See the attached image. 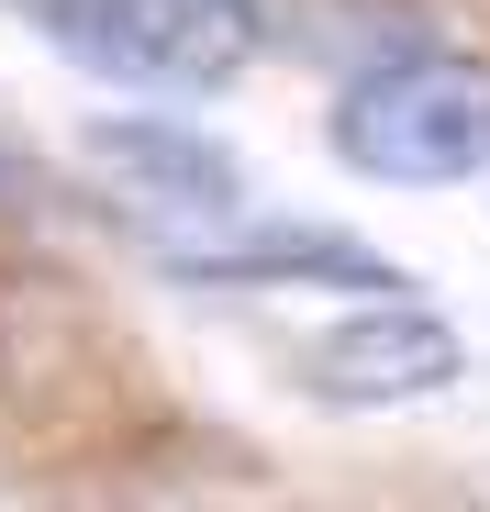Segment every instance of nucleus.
Returning <instances> with one entry per match:
<instances>
[{"instance_id": "nucleus-1", "label": "nucleus", "mask_w": 490, "mask_h": 512, "mask_svg": "<svg viewBox=\"0 0 490 512\" xmlns=\"http://www.w3.org/2000/svg\"><path fill=\"white\" fill-rule=\"evenodd\" d=\"M323 145L379 190H457L490 167V90L457 56H379L335 90Z\"/></svg>"}, {"instance_id": "nucleus-2", "label": "nucleus", "mask_w": 490, "mask_h": 512, "mask_svg": "<svg viewBox=\"0 0 490 512\" xmlns=\"http://www.w3.org/2000/svg\"><path fill=\"white\" fill-rule=\"evenodd\" d=\"M12 12L67 67L112 78V90H156V101H212L257 56L245 0H12Z\"/></svg>"}, {"instance_id": "nucleus-3", "label": "nucleus", "mask_w": 490, "mask_h": 512, "mask_svg": "<svg viewBox=\"0 0 490 512\" xmlns=\"http://www.w3.org/2000/svg\"><path fill=\"white\" fill-rule=\"evenodd\" d=\"M290 379L323 412H413V401H446L468 379V334L446 312H424L413 290H390V301L335 312L312 346H290Z\"/></svg>"}, {"instance_id": "nucleus-4", "label": "nucleus", "mask_w": 490, "mask_h": 512, "mask_svg": "<svg viewBox=\"0 0 490 512\" xmlns=\"http://www.w3.org/2000/svg\"><path fill=\"white\" fill-rule=\"evenodd\" d=\"M156 268L179 290H346V301H390L413 290V268H390L379 245L323 234V223H223L212 245H156Z\"/></svg>"}, {"instance_id": "nucleus-5", "label": "nucleus", "mask_w": 490, "mask_h": 512, "mask_svg": "<svg viewBox=\"0 0 490 512\" xmlns=\"http://www.w3.org/2000/svg\"><path fill=\"white\" fill-rule=\"evenodd\" d=\"M78 145H90V167L123 179V201H145V212H179V223H234V212H245L234 145H212V134L179 123V112H101Z\"/></svg>"}, {"instance_id": "nucleus-6", "label": "nucleus", "mask_w": 490, "mask_h": 512, "mask_svg": "<svg viewBox=\"0 0 490 512\" xmlns=\"http://www.w3.org/2000/svg\"><path fill=\"white\" fill-rule=\"evenodd\" d=\"M34 201H45V167H34L12 134H0V212H34Z\"/></svg>"}]
</instances>
